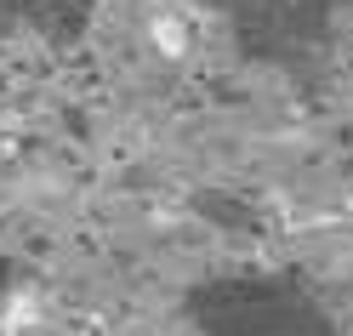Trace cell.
Segmentation results:
<instances>
[{
	"mask_svg": "<svg viewBox=\"0 0 353 336\" xmlns=\"http://www.w3.org/2000/svg\"><path fill=\"white\" fill-rule=\"evenodd\" d=\"M12 285H17V262L0 257V297H12Z\"/></svg>",
	"mask_w": 353,
	"mask_h": 336,
	"instance_id": "8992f818",
	"label": "cell"
},
{
	"mask_svg": "<svg viewBox=\"0 0 353 336\" xmlns=\"http://www.w3.org/2000/svg\"><path fill=\"white\" fill-rule=\"evenodd\" d=\"M194 211H200V217H211L216 228H228V234H256V211L245 206V199H234V194L205 188V194H194Z\"/></svg>",
	"mask_w": 353,
	"mask_h": 336,
	"instance_id": "277c9868",
	"label": "cell"
},
{
	"mask_svg": "<svg viewBox=\"0 0 353 336\" xmlns=\"http://www.w3.org/2000/svg\"><path fill=\"white\" fill-rule=\"evenodd\" d=\"M183 319L200 336H336L319 290L296 268H228L183 290Z\"/></svg>",
	"mask_w": 353,
	"mask_h": 336,
	"instance_id": "6da1fadb",
	"label": "cell"
},
{
	"mask_svg": "<svg viewBox=\"0 0 353 336\" xmlns=\"http://www.w3.org/2000/svg\"><path fill=\"white\" fill-rule=\"evenodd\" d=\"M17 29L40 34L46 46H80L97 17V0H12Z\"/></svg>",
	"mask_w": 353,
	"mask_h": 336,
	"instance_id": "3957f363",
	"label": "cell"
},
{
	"mask_svg": "<svg viewBox=\"0 0 353 336\" xmlns=\"http://www.w3.org/2000/svg\"><path fill=\"white\" fill-rule=\"evenodd\" d=\"M205 6L223 17L234 52L245 63L279 69L291 80H314L353 0H205Z\"/></svg>",
	"mask_w": 353,
	"mask_h": 336,
	"instance_id": "7a4b0ae2",
	"label": "cell"
},
{
	"mask_svg": "<svg viewBox=\"0 0 353 336\" xmlns=\"http://www.w3.org/2000/svg\"><path fill=\"white\" fill-rule=\"evenodd\" d=\"M17 34V12H12V0H0V46Z\"/></svg>",
	"mask_w": 353,
	"mask_h": 336,
	"instance_id": "5b68a950",
	"label": "cell"
}]
</instances>
